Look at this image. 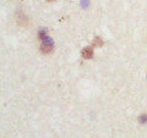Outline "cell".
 Here are the masks:
<instances>
[{"label": "cell", "mask_w": 147, "mask_h": 138, "mask_svg": "<svg viewBox=\"0 0 147 138\" xmlns=\"http://www.w3.org/2000/svg\"><path fill=\"white\" fill-rule=\"evenodd\" d=\"M52 49H53V47H52L50 44H44V45H42V52H44V53H49Z\"/></svg>", "instance_id": "obj_2"}, {"label": "cell", "mask_w": 147, "mask_h": 138, "mask_svg": "<svg viewBox=\"0 0 147 138\" xmlns=\"http://www.w3.org/2000/svg\"><path fill=\"white\" fill-rule=\"evenodd\" d=\"M48 1H54V0H48Z\"/></svg>", "instance_id": "obj_4"}, {"label": "cell", "mask_w": 147, "mask_h": 138, "mask_svg": "<svg viewBox=\"0 0 147 138\" xmlns=\"http://www.w3.org/2000/svg\"><path fill=\"white\" fill-rule=\"evenodd\" d=\"M82 55H84V58H85V59H91V58H92V55H93V49L90 48V47L85 48L84 50H82Z\"/></svg>", "instance_id": "obj_1"}, {"label": "cell", "mask_w": 147, "mask_h": 138, "mask_svg": "<svg viewBox=\"0 0 147 138\" xmlns=\"http://www.w3.org/2000/svg\"><path fill=\"white\" fill-rule=\"evenodd\" d=\"M100 44H102V42H100V39H99V38H96L93 47H94V45H100Z\"/></svg>", "instance_id": "obj_3"}]
</instances>
